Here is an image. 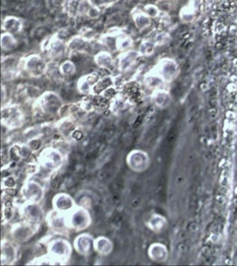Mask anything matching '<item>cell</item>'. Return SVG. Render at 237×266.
I'll return each mask as SVG.
<instances>
[{"label": "cell", "instance_id": "cell-22", "mask_svg": "<svg viewBox=\"0 0 237 266\" xmlns=\"http://www.w3.org/2000/svg\"><path fill=\"white\" fill-rule=\"evenodd\" d=\"M122 31L115 28L114 30L109 31L105 34H102L99 37V44H102V46L106 48V50L109 52H115L116 51V41L120 33Z\"/></svg>", "mask_w": 237, "mask_h": 266}, {"label": "cell", "instance_id": "cell-11", "mask_svg": "<svg viewBox=\"0 0 237 266\" xmlns=\"http://www.w3.org/2000/svg\"><path fill=\"white\" fill-rule=\"evenodd\" d=\"M45 221L48 223L49 228L57 234H63L70 229L68 226V216L64 213L59 212L53 209L45 216Z\"/></svg>", "mask_w": 237, "mask_h": 266}, {"label": "cell", "instance_id": "cell-33", "mask_svg": "<svg viewBox=\"0 0 237 266\" xmlns=\"http://www.w3.org/2000/svg\"><path fill=\"white\" fill-rule=\"evenodd\" d=\"M156 44L152 39H143L138 47V52L141 57H149L156 51Z\"/></svg>", "mask_w": 237, "mask_h": 266}, {"label": "cell", "instance_id": "cell-31", "mask_svg": "<svg viewBox=\"0 0 237 266\" xmlns=\"http://www.w3.org/2000/svg\"><path fill=\"white\" fill-rule=\"evenodd\" d=\"M0 44H1V49L4 52H11L17 47L18 41L13 34L3 31L1 34Z\"/></svg>", "mask_w": 237, "mask_h": 266}, {"label": "cell", "instance_id": "cell-21", "mask_svg": "<svg viewBox=\"0 0 237 266\" xmlns=\"http://www.w3.org/2000/svg\"><path fill=\"white\" fill-rule=\"evenodd\" d=\"M93 61L100 68L109 72H112L113 69H115L116 65L111 53L108 50L100 51L99 53L95 54Z\"/></svg>", "mask_w": 237, "mask_h": 266}, {"label": "cell", "instance_id": "cell-13", "mask_svg": "<svg viewBox=\"0 0 237 266\" xmlns=\"http://www.w3.org/2000/svg\"><path fill=\"white\" fill-rule=\"evenodd\" d=\"M91 7L88 0H64L62 12L70 18L85 17Z\"/></svg>", "mask_w": 237, "mask_h": 266}, {"label": "cell", "instance_id": "cell-5", "mask_svg": "<svg viewBox=\"0 0 237 266\" xmlns=\"http://www.w3.org/2000/svg\"><path fill=\"white\" fill-rule=\"evenodd\" d=\"M42 51L44 52L48 60L53 62H59L64 57L67 52V42L61 39L57 35L48 37L42 43Z\"/></svg>", "mask_w": 237, "mask_h": 266}, {"label": "cell", "instance_id": "cell-14", "mask_svg": "<svg viewBox=\"0 0 237 266\" xmlns=\"http://www.w3.org/2000/svg\"><path fill=\"white\" fill-rule=\"evenodd\" d=\"M20 196L25 202H34L40 203L44 196L43 185L34 180L25 183L20 189Z\"/></svg>", "mask_w": 237, "mask_h": 266}, {"label": "cell", "instance_id": "cell-2", "mask_svg": "<svg viewBox=\"0 0 237 266\" xmlns=\"http://www.w3.org/2000/svg\"><path fill=\"white\" fill-rule=\"evenodd\" d=\"M35 107L40 114L48 116H56L64 107L63 101L55 91H44L35 101Z\"/></svg>", "mask_w": 237, "mask_h": 266}, {"label": "cell", "instance_id": "cell-3", "mask_svg": "<svg viewBox=\"0 0 237 266\" xmlns=\"http://www.w3.org/2000/svg\"><path fill=\"white\" fill-rule=\"evenodd\" d=\"M74 247L72 243L63 238L51 239L46 247V255L51 257L55 264L67 263L72 256Z\"/></svg>", "mask_w": 237, "mask_h": 266}, {"label": "cell", "instance_id": "cell-32", "mask_svg": "<svg viewBox=\"0 0 237 266\" xmlns=\"http://www.w3.org/2000/svg\"><path fill=\"white\" fill-rule=\"evenodd\" d=\"M133 45H134V42L132 37L122 31L117 37L116 51L123 53L126 51L132 50L133 49Z\"/></svg>", "mask_w": 237, "mask_h": 266}, {"label": "cell", "instance_id": "cell-30", "mask_svg": "<svg viewBox=\"0 0 237 266\" xmlns=\"http://www.w3.org/2000/svg\"><path fill=\"white\" fill-rule=\"evenodd\" d=\"M147 226L153 232L161 233L167 227V220L164 216H161L159 214H153L148 220Z\"/></svg>", "mask_w": 237, "mask_h": 266}, {"label": "cell", "instance_id": "cell-35", "mask_svg": "<svg viewBox=\"0 0 237 266\" xmlns=\"http://www.w3.org/2000/svg\"><path fill=\"white\" fill-rule=\"evenodd\" d=\"M171 35L166 31H160L155 35L152 40L156 43V46H163L169 44L171 42Z\"/></svg>", "mask_w": 237, "mask_h": 266}, {"label": "cell", "instance_id": "cell-26", "mask_svg": "<svg viewBox=\"0 0 237 266\" xmlns=\"http://www.w3.org/2000/svg\"><path fill=\"white\" fill-rule=\"evenodd\" d=\"M198 1L190 0L188 4L181 8L180 11V19L185 23H190L194 21L198 12Z\"/></svg>", "mask_w": 237, "mask_h": 266}, {"label": "cell", "instance_id": "cell-28", "mask_svg": "<svg viewBox=\"0 0 237 266\" xmlns=\"http://www.w3.org/2000/svg\"><path fill=\"white\" fill-rule=\"evenodd\" d=\"M143 84L150 90L155 91L156 89L163 88V85L165 84V83L152 68L151 70H149V72H147L146 74L144 75Z\"/></svg>", "mask_w": 237, "mask_h": 266}, {"label": "cell", "instance_id": "cell-4", "mask_svg": "<svg viewBox=\"0 0 237 266\" xmlns=\"http://www.w3.org/2000/svg\"><path fill=\"white\" fill-rule=\"evenodd\" d=\"M49 61L40 54H30L21 58L20 61V69L33 78H40L45 76Z\"/></svg>", "mask_w": 237, "mask_h": 266}, {"label": "cell", "instance_id": "cell-19", "mask_svg": "<svg viewBox=\"0 0 237 266\" xmlns=\"http://www.w3.org/2000/svg\"><path fill=\"white\" fill-rule=\"evenodd\" d=\"M102 77L98 72H93L79 78L78 81V91H79V93L85 96L91 95L95 84H97V82Z\"/></svg>", "mask_w": 237, "mask_h": 266}, {"label": "cell", "instance_id": "cell-23", "mask_svg": "<svg viewBox=\"0 0 237 266\" xmlns=\"http://www.w3.org/2000/svg\"><path fill=\"white\" fill-rule=\"evenodd\" d=\"M22 30H23V21L20 18L13 15H8L4 18L2 21V31L4 32H8L15 36L20 33Z\"/></svg>", "mask_w": 237, "mask_h": 266}, {"label": "cell", "instance_id": "cell-16", "mask_svg": "<svg viewBox=\"0 0 237 266\" xmlns=\"http://www.w3.org/2000/svg\"><path fill=\"white\" fill-rule=\"evenodd\" d=\"M17 243L14 240H2L1 243V263L2 265L14 264L17 260Z\"/></svg>", "mask_w": 237, "mask_h": 266}, {"label": "cell", "instance_id": "cell-17", "mask_svg": "<svg viewBox=\"0 0 237 266\" xmlns=\"http://www.w3.org/2000/svg\"><path fill=\"white\" fill-rule=\"evenodd\" d=\"M53 209L59 212L68 214L77 206L74 199L66 192H59L55 195L52 201Z\"/></svg>", "mask_w": 237, "mask_h": 266}, {"label": "cell", "instance_id": "cell-27", "mask_svg": "<svg viewBox=\"0 0 237 266\" xmlns=\"http://www.w3.org/2000/svg\"><path fill=\"white\" fill-rule=\"evenodd\" d=\"M132 21L136 29L139 31H145L151 26L152 19L143 10H134L132 13Z\"/></svg>", "mask_w": 237, "mask_h": 266}, {"label": "cell", "instance_id": "cell-24", "mask_svg": "<svg viewBox=\"0 0 237 266\" xmlns=\"http://www.w3.org/2000/svg\"><path fill=\"white\" fill-rule=\"evenodd\" d=\"M150 259L156 263H164L168 258V250L162 243H153L148 250Z\"/></svg>", "mask_w": 237, "mask_h": 266}, {"label": "cell", "instance_id": "cell-12", "mask_svg": "<svg viewBox=\"0 0 237 266\" xmlns=\"http://www.w3.org/2000/svg\"><path fill=\"white\" fill-rule=\"evenodd\" d=\"M129 168L135 172H143L150 165V158L146 152L135 149L129 153L126 157Z\"/></svg>", "mask_w": 237, "mask_h": 266}, {"label": "cell", "instance_id": "cell-7", "mask_svg": "<svg viewBox=\"0 0 237 266\" xmlns=\"http://www.w3.org/2000/svg\"><path fill=\"white\" fill-rule=\"evenodd\" d=\"M68 226L70 230L82 232L91 225V216L88 209L84 206H76L70 212L67 214Z\"/></svg>", "mask_w": 237, "mask_h": 266}, {"label": "cell", "instance_id": "cell-40", "mask_svg": "<svg viewBox=\"0 0 237 266\" xmlns=\"http://www.w3.org/2000/svg\"><path fill=\"white\" fill-rule=\"evenodd\" d=\"M80 35H82L83 37H85V38H87L89 40L92 41L94 39L95 31L92 29H89V28H84V30L80 32Z\"/></svg>", "mask_w": 237, "mask_h": 266}, {"label": "cell", "instance_id": "cell-6", "mask_svg": "<svg viewBox=\"0 0 237 266\" xmlns=\"http://www.w3.org/2000/svg\"><path fill=\"white\" fill-rule=\"evenodd\" d=\"M40 225L21 220L20 222L14 224L10 230L12 239L17 244L27 243L37 233Z\"/></svg>", "mask_w": 237, "mask_h": 266}, {"label": "cell", "instance_id": "cell-8", "mask_svg": "<svg viewBox=\"0 0 237 266\" xmlns=\"http://www.w3.org/2000/svg\"><path fill=\"white\" fill-rule=\"evenodd\" d=\"M153 69L165 84L174 81L180 74V67L178 63L173 59L168 57L161 59Z\"/></svg>", "mask_w": 237, "mask_h": 266}, {"label": "cell", "instance_id": "cell-34", "mask_svg": "<svg viewBox=\"0 0 237 266\" xmlns=\"http://www.w3.org/2000/svg\"><path fill=\"white\" fill-rule=\"evenodd\" d=\"M60 70H61L63 78H68V77H72L76 74L77 67L73 61L66 60V61H62L60 64Z\"/></svg>", "mask_w": 237, "mask_h": 266}, {"label": "cell", "instance_id": "cell-10", "mask_svg": "<svg viewBox=\"0 0 237 266\" xmlns=\"http://www.w3.org/2000/svg\"><path fill=\"white\" fill-rule=\"evenodd\" d=\"M19 211L21 219L28 222L41 225L45 219L44 209L38 202H24L23 204L20 206Z\"/></svg>", "mask_w": 237, "mask_h": 266}, {"label": "cell", "instance_id": "cell-29", "mask_svg": "<svg viewBox=\"0 0 237 266\" xmlns=\"http://www.w3.org/2000/svg\"><path fill=\"white\" fill-rule=\"evenodd\" d=\"M113 248H114L113 243L107 237L100 236L98 238L94 239L93 249L101 256H109V254L112 252Z\"/></svg>", "mask_w": 237, "mask_h": 266}, {"label": "cell", "instance_id": "cell-9", "mask_svg": "<svg viewBox=\"0 0 237 266\" xmlns=\"http://www.w3.org/2000/svg\"><path fill=\"white\" fill-rule=\"evenodd\" d=\"M24 122L23 113L20 107L10 105L2 108V125L7 129L14 130L22 126Z\"/></svg>", "mask_w": 237, "mask_h": 266}, {"label": "cell", "instance_id": "cell-39", "mask_svg": "<svg viewBox=\"0 0 237 266\" xmlns=\"http://www.w3.org/2000/svg\"><path fill=\"white\" fill-rule=\"evenodd\" d=\"M63 3H64V0H45L46 7L52 12L62 11V9H63Z\"/></svg>", "mask_w": 237, "mask_h": 266}, {"label": "cell", "instance_id": "cell-36", "mask_svg": "<svg viewBox=\"0 0 237 266\" xmlns=\"http://www.w3.org/2000/svg\"><path fill=\"white\" fill-rule=\"evenodd\" d=\"M143 11L147 15H149L152 20L158 18L162 14V12L160 11L156 4H147L143 7Z\"/></svg>", "mask_w": 237, "mask_h": 266}, {"label": "cell", "instance_id": "cell-18", "mask_svg": "<svg viewBox=\"0 0 237 266\" xmlns=\"http://www.w3.org/2000/svg\"><path fill=\"white\" fill-rule=\"evenodd\" d=\"M94 239L89 233H81L75 238L73 247L80 256H89L93 249Z\"/></svg>", "mask_w": 237, "mask_h": 266}, {"label": "cell", "instance_id": "cell-37", "mask_svg": "<svg viewBox=\"0 0 237 266\" xmlns=\"http://www.w3.org/2000/svg\"><path fill=\"white\" fill-rule=\"evenodd\" d=\"M91 6L97 8L100 11L110 7L117 1V0H88Z\"/></svg>", "mask_w": 237, "mask_h": 266}, {"label": "cell", "instance_id": "cell-38", "mask_svg": "<svg viewBox=\"0 0 237 266\" xmlns=\"http://www.w3.org/2000/svg\"><path fill=\"white\" fill-rule=\"evenodd\" d=\"M156 5L163 14H169L170 11L173 9V0H157Z\"/></svg>", "mask_w": 237, "mask_h": 266}, {"label": "cell", "instance_id": "cell-15", "mask_svg": "<svg viewBox=\"0 0 237 266\" xmlns=\"http://www.w3.org/2000/svg\"><path fill=\"white\" fill-rule=\"evenodd\" d=\"M139 58H141V56L139 55V52L134 49L120 53L117 58L116 67L120 73H127L135 66Z\"/></svg>", "mask_w": 237, "mask_h": 266}, {"label": "cell", "instance_id": "cell-41", "mask_svg": "<svg viewBox=\"0 0 237 266\" xmlns=\"http://www.w3.org/2000/svg\"><path fill=\"white\" fill-rule=\"evenodd\" d=\"M138 1H140V2H143V1H146V0H138Z\"/></svg>", "mask_w": 237, "mask_h": 266}, {"label": "cell", "instance_id": "cell-1", "mask_svg": "<svg viewBox=\"0 0 237 266\" xmlns=\"http://www.w3.org/2000/svg\"><path fill=\"white\" fill-rule=\"evenodd\" d=\"M64 163V155L55 148H46L37 157V168L43 175L49 176L57 172Z\"/></svg>", "mask_w": 237, "mask_h": 266}, {"label": "cell", "instance_id": "cell-20", "mask_svg": "<svg viewBox=\"0 0 237 266\" xmlns=\"http://www.w3.org/2000/svg\"><path fill=\"white\" fill-rule=\"evenodd\" d=\"M91 44V40L78 34L68 39L67 47L68 52L72 54H85L90 49Z\"/></svg>", "mask_w": 237, "mask_h": 266}, {"label": "cell", "instance_id": "cell-25", "mask_svg": "<svg viewBox=\"0 0 237 266\" xmlns=\"http://www.w3.org/2000/svg\"><path fill=\"white\" fill-rule=\"evenodd\" d=\"M151 101L153 104L156 106L157 108L163 109L169 107L172 102V96L169 91H166L163 88L156 89L151 93Z\"/></svg>", "mask_w": 237, "mask_h": 266}]
</instances>
